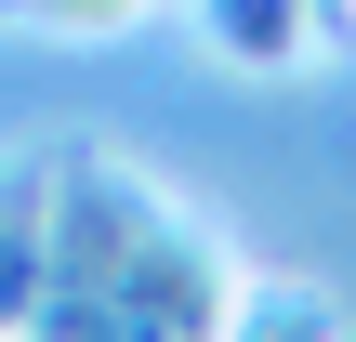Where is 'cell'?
<instances>
[{
	"mask_svg": "<svg viewBox=\"0 0 356 342\" xmlns=\"http://www.w3.org/2000/svg\"><path fill=\"white\" fill-rule=\"evenodd\" d=\"M238 342H343V330H330V303H317V290H251Z\"/></svg>",
	"mask_w": 356,
	"mask_h": 342,
	"instance_id": "6da1fadb",
	"label": "cell"
}]
</instances>
